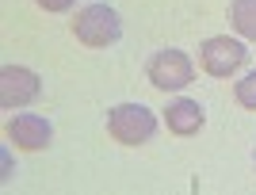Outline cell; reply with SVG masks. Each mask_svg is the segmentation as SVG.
<instances>
[{"instance_id":"1","label":"cell","mask_w":256,"mask_h":195,"mask_svg":"<svg viewBox=\"0 0 256 195\" xmlns=\"http://www.w3.org/2000/svg\"><path fill=\"white\" fill-rule=\"evenodd\" d=\"M73 34H76V42L88 46V50H104V46L118 42V34H122V20H118V12L107 8V4H88V8L76 12Z\"/></svg>"},{"instance_id":"2","label":"cell","mask_w":256,"mask_h":195,"mask_svg":"<svg viewBox=\"0 0 256 195\" xmlns=\"http://www.w3.org/2000/svg\"><path fill=\"white\" fill-rule=\"evenodd\" d=\"M107 134L118 146H142V142H150L157 134V115L146 104H118L107 115Z\"/></svg>"},{"instance_id":"3","label":"cell","mask_w":256,"mask_h":195,"mask_svg":"<svg viewBox=\"0 0 256 195\" xmlns=\"http://www.w3.org/2000/svg\"><path fill=\"white\" fill-rule=\"evenodd\" d=\"M146 73H150L153 88H160V92H180V88L192 84L195 65L184 50H157V54L150 58V65H146Z\"/></svg>"},{"instance_id":"4","label":"cell","mask_w":256,"mask_h":195,"mask_svg":"<svg viewBox=\"0 0 256 195\" xmlns=\"http://www.w3.org/2000/svg\"><path fill=\"white\" fill-rule=\"evenodd\" d=\"M199 62H203V69L210 76H230V73H237V69L248 62V50H245L241 38L214 34V38H206V42L199 46Z\"/></svg>"},{"instance_id":"5","label":"cell","mask_w":256,"mask_h":195,"mask_svg":"<svg viewBox=\"0 0 256 195\" xmlns=\"http://www.w3.org/2000/svg\"><path fill=\"white\" fill-rule=\"evenodd\" d=\"M38 73L34 69H23V65H4L0 69V108L4 111H16V108H27L31 100H38Z\"/></svg>"},{"instance_id":"6","label":"cell","mask_w":256,"mask_h":195,"mask_svg":"<svg viewBox=\"0 0 256 195\" xmlns=\"http://www.w3.org/2000/svg\"><path fill=\"white\" fill-rule=\"evenodd\" d=\"M8 138L16 142V150H27V153H38L50 146L54 138V126L46 115H16L8 122Z\"/></svg>"},{"instance_id":"7","label":"cell","mask_w":256,"mask_h":195,"mask_svg":"<svg viewBox=\"0 0 256 195\" xmlns=\"http://www.w3.org/2000/svg\"><path fill=\"white\" fill-rule=\"evenodd\" d=\"M203 122H206V111H203V104H199V100L180 96V100H172L168 108H164V126H168L172 134H180V138L199 134V130H203Z\"/></svg>"},{"instance_id":"8","label":"cell","mask_w":256,"mask_h":195,"mask_svg":"<svg viewBox=\"0 0 256 195\" xmlns=\"http://www.w3.org/2000/svg\"><path fill=\"white\" fill-rule=\"evenodd\" d=\"M230 20H234L237 34L256 42V0H234V8H230Z\"/></svg>"},{"instance_id":"9","label":"cell","mask_w":256,"mask_h":195,"mask_svg":"<svg viewBox=\"0 0 256 195\" xmlns=\"http://www.w3.org/2000/svg\"><path fill=\"white\" fill-rule=\"evenodd\" d=\"M234 96H237V104H241L245 111H256V73H248V76H241V80H237Z\"/></svg>"},{"instance_id":"10","label":"cell","mask_w":256,"mask_h":195,"mask_svg":"<svg viewBox=\"0 0 256 195\" xmlns=\"http://www.w3.org/2000/svg\"><path fill=\"white\" fill-rule=\"evenodd\" d=\"M34 4H38L42 12H69L76 0H34Z\"/></svg>"}]
</instances>
